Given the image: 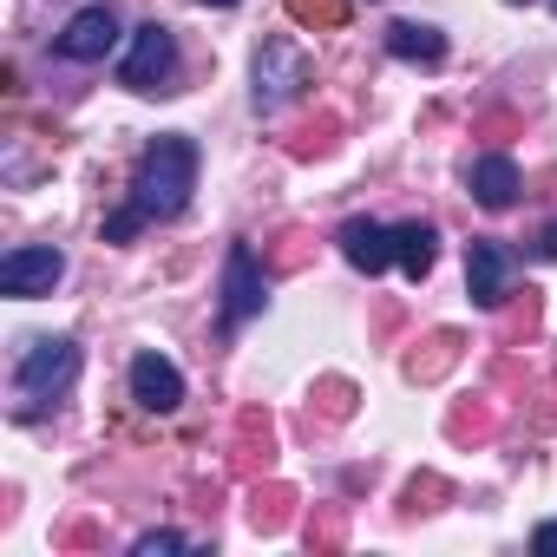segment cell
<instances>
[{"label": "cell", "instance_id": "6", "mask_svg": "<svg viewBox=\"0 0 557 557\" xmlns=\"http://www.w3.org/2000/svg\"><path fill=\"white\" fill-rule=\"evenodd\" d=\"M66 283V256L53 249V243H21V249H8L0 256V289L8 296H21V302H34V296H53Z\"/></svg>", "mask_w": 557, "mask_h": 557}, {"label": "cell", "instance_id": "13", "mask_svg": "<svg viewBox=\"0 0 557 557\" xmlns=\"http://www.w3.org/2000/svg\"><path fill=\"white\" fill-rule=\"evenodd\" d=\"M387 53L407 60V66H440L446 60V34L433 21H394L387 27Z\"/></svg>", "mask_w": 557, "mask_h": 557}, {"label": "cell", "instance_id": "3", "mask_svg": "<svg viewBox=\"0 0 557 557\" xmlns=\"http://www.w3.org/2000/svg\"><path fill=\"white\" fill-rule=\"evenodd\" d=\"M249 99H256V112H283V106H296L309 86H315V60H309V47H296L289 34H269L262 47H256V66H249Z\"/></svg>", "mask_w": 557, "mask_h": 557}, {"label": "cell", "instance_id": "4", "mask_svg": "<svg viewBox=\"0 0 557 557\" xmlns=\"http://www.w3.org/2000/svg\"><path fill=\"white\" fill-rule=\"evenodd\" d=\"M177 73H184L177 34H171L164 21H145V27L132 34L125 60H119V86H125V92H177Z\"/></svg>", "mask_w": 557, "mask_h": 557}, {"label": "cell", "instance_id": "7", "mask_svg": "<svg viewBox=\"0 0 557 557\" xmlns=\"http://www.w3.org/2000/svg\"><path fill=\"white\" fill-rule=\"evenodd\" d=\"M119 47V14H112V0H92V8H79L60 34H53V53L73 60V66H92Z\"/></svg>", "mask_w": 557, "mask_h": 557}, {"label": "cell", "instance_id": "1", "mask_svg": "<svg viewBox=\"0 0 557 557\" xmlns=\"http://www.w3.org/2000/svg\"><path fill=\"white\" fill-rule=\"evenodd\" d=\"M190 190H197V138H184V132L151 138L145 158H138V171H132V197L106 216V243H132L138 230L184 216Z\"/></svg>", "mask_w": 557, "mask_h": 557}, {"label": "cell", "instance_id": "19", "mask_svg": "<svg viewBox=\"0 0 557 557\" xmlns=\"http://www.w3.org/2000/svg\"><path fill=\"white\" fill-rule=\"evenodd\" d=\"M550 8H557V0H550Z\"/></svg>", "mask_w": 557, "mask_h": 557}, {"label": "cell", "instance_id": "14", "mask_svg": "<svg viewBox=\"0 0 557 557\" xmlns=\"http://www.w3.org/2000/svg\"><path fill=\"white\" fill-rule=\"evenodd\" d=\"M132 550H138V557H158V550H190V537H184V531H145Z\"/></svg>", "mask_w": 557, "mask_h": 557}, {"label": "cell", "instance_id": "16", "mask_svg": "<svg viewBox=\"0 0 557 557\" xmlns=\"http://www.w3.org/2000/svg\"><path fill=\"white\" fill-rule=\"evenodd\" d=\"M531 544H537V550L550 557V550H557V518H550V524H537V537H531Z\"/></svg>", "mask_w": 557, "mask_h": 557}, {"label": "cell", "instance_id": "11", "mask_svg": "<svg viewBox=\"0 0 557 557\" xmlns=\"http://www.w3.org/2000/svg\"><path fill=\"white\" fill-rule=\"evenodd\" d=\"M335 243H342V256H348L361 275H381V269H394V223L348 216V223L335 230Z\"/></svg>", "mask_w": 557, "mask_h": 557}, {"label": "cell", "instance_id": "15", "mask_svg": "<svg viewBox=\"0 0 557 557\" xmlns=\"http://www.w3.org/2000/svg\"><path fill=\"white\" fill-rule=\"evenodd\" d=\"M531 249H537V256H544V262H557V216H550V223H544V230H537V236H531Z\"/></svg>", "mask_w": 557, "mask_h": 557}, {"label": "cell", "instance_id": "8", "mask_svg": "<svg viewBox=\"0 0 557 557\" xmlns=\"http://www.w3.org/2000/svg\"><path fill=\"white\" fill-rule=\"evenodd\" d=\"M466 296H472L479 309H498V302L511 296V249H505V243L479 236V243L466 249Z\"/></svg>", "mask_w": 557, "mask_h": 557}, {"label": "cell", "instance_id": "10", "mask_svg": "<svg viewBox=\"0 0 557 557\" xmlns=\"http://www.w3.org/2000/svg\"><path fill=\"white\" fill-rule=\"evenodd\" d=\"M466 190H472V203H485V210H511L518 190H524V177H518V164H511L505 151H479V158H466Z\"/></svg>", "mask_w": 557, "mask_h": 557}, {"label": "cell", "instance_id": "12", "mask_svg": "<svg viewBox=\"0 0 557 557\" xmlns=\"http://www.w3.org/2000/svg\"><path fill=\"white\" fill-rule=\"evenodd\" d=\"M394 262H400V275H407V283H426V275H433V262H440V230H433L426 216H413V223H394Z\"/></svg>", "mask_w": 557, "mask_h": 557}, {"label": "cell", "instance_id": "17", "mask_svg": "<svg viewBox=\"0 0 557 557\" xmlns=\"http://www.w3.org/2000/svg\"><path fill=\"white\" fill-rule=\"evenodd\" d=\"M203 8H236V0H203Z\"/></svg>", "mask_w": 557, "mask_h": 557}, {"label": "cell", "instance_id": "9", "mask_svg": "<svg viewBox=\"0 0 557 557\" xmlns=\"http://www.w3.org/2000/svg\"><path fill=\"white\" fill-rule=\"evenodd\" d=\"M125 381H132V400H138L145 413H177V407H184V374H177V361H164L158 348H145Z\"/></svg>", "mask_w": 557, "mask_h": 557}, {"label": "cell", "instance_id": "5", "mask_svg": "<svg viewBox=\"0 0 557 557\" xmlns=\"http://www.w3.org/2000/svg\"><path fill=\"white\" fill-rule=\"evenodd\" d=\"M262 302H269V275H262L256 249L230 243V256H223V335H243L262 315Z\"/></svg>", "mask_w": 557, "mask_h": 557}, {"label": "cell", "instance_id": "2", "mask_svg": "<svg viewBox=\"0 0 557 557\" xmlns=\"http://www.w3.org/2000/svg\"><path fill=\"white\" fill-rule=\"evenodd\" d=\"M79 342L73 335H40V342H27L21 348V361H14V420H40L53 400H66L73 394V381H79Z\"/></svg>", "mask_w": 557, "mask_h": 557}, {"label": "cell", "instance_id": "18", "mask_svg": "<svg viewBox=\"0 0 557 557\" xmlns=\"http://www.w3.org/2000/svg\"><path fill=\"white\" fill-rule=\"evenodd\" d=\"M511 8H524V0H511Z\"/></svg>", "mask_w": 557, "mask_h": 557}]
</instances>
